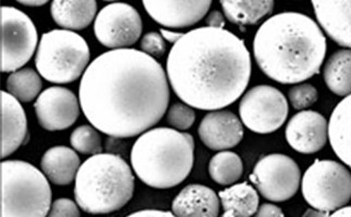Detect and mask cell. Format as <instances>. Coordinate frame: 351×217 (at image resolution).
Instances as JSON below:
<instances>
[{
  "mask_svg": "<svg viewBox=\"0 0 351 217\" xmlns=\"http://www.w3.org/2000/svg\"><path fill=\"white\" fill-rule=\"evenodd\" d=\"M145 10L154 21L168 29H184L198 23L209 12L211 0H144Z\"/></svg>",
  "mask_w": 351,
  "mask_h": 217,
  "instance_id": "obj_14",
  "label": "cell"
},
{
  "mask_svg": "<svg viewBox=\"0 0 351 217\" xmlns=\"http://www.w3.org/2000/svg\"><path fill=\"white\" fill-rule=\"evenodd\" d=\"M312 5L317 22L330 40L350 48V0H313Z\"/></svg>",
  "mask_w": 351,
  "mask_h": 217,
  "instance_id": "obj_18",
  "label": "cell"
},
{
  "mask_svg": "<svg viewBox=\"0 0 351 217\" xmlns=\"http://www.w3.org/2000/svg\"><path fill=\"white\" fill-rule=\"evenodd\" d=\"M89 59L90 50L81 35L68 29H53L40 38L35 66L49 83L70 84L84 74Z\"/></svg>",
  "mask_w": 351,
  "mask_h": 217,
  "instance_id": "obj_7",
  "label": "cell"
},
{
  "mask_svg": "<svg viewBox=\"0 0 351 217\" xmlns=\"http://www.w3.org/2000/svg\"><path fill=\"white\" fill-rule=\"evenodd\" d=\"M350 96L343 98L330 114L328 138L330 146L343 164L351 166Z\"/></svg>",
  "mask_w": 351,
  "mask_h": 217,
  "instance_id": "obj_22",
  "label": "cell"
},
{
  "mask_svg": "<svg viewBox=\"0 0 351 217\" xmlns=\"http://www.w3.org/2000/svg\"><path fill=\"white\" fill-rule=\"evenodd\" d=\"M249 178L265 199L285 202L298 192L302 170L289 155L272 153L258 161Z\"/></svg>",
  "mask_w": 351,
  "mask_h": 217,
  "instance_id": "obj_11",
  "label": "cell"
},
{
  "mask_svg": "<svg viewBox=\"0 0 351 217\" xmlns=\"http://www.w3.org/2000/svg\"><path fill=\"white\" fill-rule=\"evenodd\" d=\"M142 33V18L129 3H109L95 18V37L103 46L112 50L131 47Z\"/></svg>",
  "mask_w": 351,
  "mask_h": 217,
  "instance_id": "obj_12",
  "label": "cell"
},
{
  "mask_svg": "<svg viewBox=\"0 0 351 217\" xmlns=\"http://www.w3.org/2000/svg\"><path fill=\"white\" fill-rule=\"evenodd\" d=\"M0 71L14 73L25 66L36 50L38 33L29 16L14 7L0 9Z\"/></svg>",
  "mask_w": 351,
  "mask_h": 217,
  "instance_id": "obj_9",
  "label": "cell"
},
{
  "mask_svg": "<svg viewBox=\"0 0 351 217\" xmlns=\"http://www.w3.org/2000/svg\"><path fill=\"white\" fill-rule=\"evenodd\" d=\"M241 123L254 133H271L280 129L289 116V102L283 92L269 85L252 87L239 102Z\"/></svg>",
  "mask_w": 351,
  "mask_h": 217,
  "instance_id": "obj_10",
  "label": "cell"
},
{
  "mask_svg": "<svg viewBox=\"0 0 351 217\" xmlns=\"http://www.w3.org/2000/svg\"><path fill=\"white\" fill-rule=\"evenodd\" d=\"M220 3L228 21L239 27L254 25L274 10L273 0H221Z\"/></svg>",
  "mask_w": 351,
  "mask_h": 217,
  "instance_id": "obj_24",
  "label": "cell"
},
{
  "mask_svg": "<svg viewBox=\"0 0 351 217\" xmlns=\"http://www.w3.org/2000/svg\"><path fill=\"white\" fill-rule=\"evenodd\" d=\"M50 14L62 29L81 31L96 18L97 3L95 0H53Z\"/></svg>",
  "mask_w": 351,
  "mask_h": 217,
  "instance_id": "obj_21",
  "label": "cell"
},
{
  "mask_svg": "<svg viewBox=\"0 0 351 217\" xmlns=\"http://www.w3.org/2000/svg\"><path fill=\"white\" fill-rule=\"evenodd\" d=\"M206 24H207L208 27L224 29V27H226V18H224L222 12H220L219 10H213L206 18Z\"/></svg>",
  "mask_w": 351,
  "mask_h": 217,
  "instance_id": "obj_34",
  "label": "cell"
},
{
  "mask_svg": "<svg viewBox=\"0 0 351 217\" xmlns=\"http://www.w3.org/2000/svg\"><path fill=\"white\" fill-rule=\"evenodd\" d=\"M141 49L143 53L150 55L152 58H161L167 53V42L163 40L160 33L149 31L143 37Z\"/></svg>",
  "mask_w": 351,
  "mask_h": 217,
  "instance_id": "obj_31",
  "label": "cell"
},
{
  "mask_svg": "<svg viewBox=\"0 0 351 217\" xmlns=\"http://www.w3.org/2000/svg\"><path fill=\"white\" fill-rule=\"evenodd\" d=\"M80 105L90 125L111 138L142 135L168 110L170 86L155 58L134 48L95 59L82 76Z\"/></svg>",
  "mask_w": 351,
  "mask_h": 217,
  "instance_id": "obj_1",
  "label": "cell"
},
{
  "mask_svg": "<svg viewBox=\"0 0 351 217\" xmlns=\"http://www.w3.org/2000/svg\"><path fill=\"white\" fill-rule=\"evenodd\" d=\"M289 98L295 110H304L315 105L319 99V92L313 85L302 83L289 89Z\"/></svg>",
  "mask_w": 351,
  "mask_h": 217,
  "instance_id": "obj_30",
  "label": "cell"
},
{
  "mask_svg": "<svg viewBox=\"0 0 351 217\" xmlns=\"http://www.w3.org/2000/svg\"><path fill=\"white\" fill-rule=\"evenodd\" d=\"M260 70L280 84H297L320 73L328 42L315 20L300 12L267 18L254 36Z\"/></svg>",
  "mask_w": 351,
  "mask_h": 217,
  "instance_id": "obj_3",
  "label": "cell"
},
{
  "mask_svg": "<svg viewBox=\"0 0 351 217\" xmlns=\"http://www.w3.org/2000/svg\"><path fill=\"white\" fill-rule=\"evenodd\" d=\"M130 217H137V216H174L173 213L169 212V211H160V209H143V211H138V212L132 213L129 215Z\"/></svg>",
  "mask_w": 351,
  "mask_h": 217,
  "instance_id": "obj_35",
  "label": "cell"
},
{
  "mask_svg": "<svg viewBox=\"0 0 351 217\" xmlns=\"http://www.w3.org/2000/svg\"><path fill=\"white\" fill-rule=\"evenodd\" d=\"M332 217L338 216H351V207L349 205H343V207H338L335 211H333V214H330Z\"/></svg>",
  "mask_w": 351,
  "mask_h": 217,
  "instance_id": "obj_37",
  "label": "cell"
},
{
  "mask_svg": "<svg viewBox=\"0 0 351 217\" xmlns=\"http://www.w3.org/2000/svg\"><path fill=\"white\" fill-rule=\"evenodd\" d=\"M135 177L123 157L113 153L92 155L76 174L74 198L88 214H110L133 198Z\"/></svg>",
  "mask_w": 351,
  "mask_h": 217,
  "instance_id": "obj_5",
  "label": "cell"
},
{
  "mask_svg": "<svg viewBox=\"0 0 351 217\" xmlns=\"http://www.w3.org/2000/svg\"><path fill=\"white\" fill-rule=\"evenodd\" d=\"M220 198L213 189L191 183L180 191L172 202V213L178 217H217Z\"/></svg>",
  "mask_w": 351,
  "mask_h": 217,
  "instance_id": "obj_19",
  "label": "cell"
},
{
  "mask_svg": "<svg viewBox=\"0 0 351 217\" xmlns=\"http://www.w3.org/2000/svg\"><path fill=\"white\" fill-rule=\"evenodd\" d=\"M72 148L82 155H95L103 152V142L94 126L82 125L72 131L70 137Z\"/></svg>",
  "mask_w": 351,
  "mask_h": 217,
  "instance_id": "obj_28",
  "label": "cell"
},
{
  "mask_svg": "<svg viewBox=\"0 0 351 217\" xmlns=\"http://www.w3.org/2000/svg\"><path fill=\"white\" fill-rule=\"evenodd\" d=\"M130 159L137 177L147 186L174 188L194 166V137L168 127L148 129L137 138Z\"/></svg>",
  "mask_w": 351,
  "mask_h": 217,
  "instance_id": "obj_4",
  "label": "cell"
},
{
  "mask_svg": "<svg viewBox=\"0 0 351 217\" xmlns=\"http://www.w3.org/2000/svg\"><path fill=\"white\" fill-rule=\"evenodd\" d=\"M325 84L330 92L339 97L350 96L351 92V51L337 50L326 61L323 70Z\"/></svg>",
  "mask_w": 351,
  "mask_h": 217,
  "instance_id": "obj_25",
  "label": "cell"
},
{
  "mask_svg": "<svg viewBox=\"0 0 351 217\" xmlns=\"http://www.w3.org/2000/svg\"><path fill=\"white\" fill-rule=\"evenodd\" d=\"M196 113L186 103L176 102L169 107L167 122L176 131H187L194 125Z\"/></svg>",
  "mask_w": 351,
  "mask_h": 217,
  "instance_id": "obj_29",
  "label": "cell"
},
{
  "mask_svg": "<svg viewBox=\"0 0 351 217\" xmlns=\"http://www.w3.org/2000/svg\"><path fill=\"white\" fill-rule=\"evenodd\" d=\"M304 199L312 209L330 213L351 199L348 168L332 159H315L302 177Z\"/></svg>",
  "mask_w": 351,
  "mask_h": 217,
  "instance_id": "obj_8",
  "label": "cell"
},
{
  "mask_svg": "<svg viewBox=\"0 0 351 217\" xmlns=\"http://www.w3.org/2000/svg\"><path fill=\"white\" fill-rule=\"evenodd\" d=\"M0 216H48L51 188L44 173L25 161L8 159L0 164Z\"/></svg>",
  "mask_w": 351,
  "mask_h": 217,
  "instance_id": "obj_6",
  "label": "cell"
},
{
  "mask_svg": "<svg viewBox=\"0 0 351 217\" xmlns=\"http://www.w3.org/2000/svg\"><path fill=\"white\" fill-rule=\"evenodd\" d=\"M159 33H160L161 36L163 37V40H165V42L173 44L181 40L182 37L185 34V33H181V31H168V29H161Z\"/></svg>",
  "mask_w": 351,
  "mask_h": 217,
  "instance_id": "obj_36",
  "label": "cell"
},
{
  "mask_svg": "<svg viewBox=\"0 0 351 217\" xmlns=\"http://www.w3.org/2000/svg\"><path fill=\"white\" fill-rule=\"evenodd\" d=\"M257 217H284L283 211L276 204L263 203L254 214Z\"/></svg>",
  "mask_w": 351,
  "mask_h": 217,
  "instance_id": "obj_33",
  "label": "cell"
},
{
  "mask_svg": "<svg viewBox=\"0 0 351 217\" xmlns=\"http://www.w3.org/2000/svg\"><path fill=\"white\" fill-rule=\"evenodd\" d=\"M81 166L75 150L66 146H56L45 152L40 161L43 173L56 186H69L75 181Z\"/></svg>",
  "mask_w": 351,
  "mask_h": 217,
  "instance_id": "obj_20",
  "label": "cell"
},
{
  "mask_svg": "<svg viewBox=\"0 0 351 217\" xmlns=\"http://www.w3.org/2000/svg\"><path fill=\"white\" fill-rule=\"evenodd\" d=\"M37 120L48 131H64L71 127L80 116V100L64 87L45 89L34 103Z\"/></svg>",
  "mask_w": 351,
  "mask_h": 217,
  "instance_id": "obj_13",
  "label": "cell"
},
{
  "mask_svg": "<svg viewBox=\"0 0 351 217\" xmlns=\"http://www.w3.org/2000/svg\"><path fill=\"white\" fill-rule=\"evenodd\" d=\"M208 172L215 183L221 186H230L241 179L244 165L237 153L223 150L211 157Z\"/></svg>",
  "mask_w": 351,
  "mask_h": 217,
  "instance_id": "obj_26",
  "label": "cell"
},
{
  "mask_svg": "<svg viewBox=\"0 0 351 217\" xmlns=\"http://www.w3.org/2000/svg\"><path fill=\"white\" fill-rule=\"evenodd\" d=\"M223 217L254 216L259 207V194L247 183H236L219 192Z\"/></svg>",
  "mask_w": 351,
  "mask_h": 217,
  "instance_id": "obj_23",
  "label": "cell"
},
{
  "mask_svg": "<svg viewBox=\"0 0 351 217\" xmlns=\"http://www.w3.org/2000/svg\"><path fill=\"white\" fill-rule=\"evenodd\" d=\"M285 137L295 151L313 155L328 142V120L315 111H302L289 120Z\"/></svg>",
  "mask_w": 351,
  "mask_h": 217,
  "instance_id": "obj_15",
  "label": "cell"
},
{
  "mask_svg": "<svg viewBox=\"0 0 351 217\" xmlns=\"http://www.w3.org/2000/svg\"><path fill=\"white\" fill-rule=\"evenodd\" d=\"M1 101V140L0 159H5L29 142L27 120L24 109L8 92H0Z\"/></svg>",
  "mask_w": 351,
  "mask_h": 217,
  "instance_id": "obj_17",
  "label": "cell"
},
{
  "mask_svg": "<svg viewBox=\"0 0 351 217\" xmlns=\"http://www.w3.org/2000/svg\"><path fill=\"white\" fill-rule=\"evenodd\" d=\"M169 84L184 103L204 111L233 105L248 87L252 57L244 40L226 29L184 34L167 59Z\"/></svg>",
  "mask_w": 351,
  "mask_h": 217,
  "instance_id": "obj_2",
  "label": "cell"
},
{
  "mask_svg": "<svg viewBox=\"0 0 351 217\" xmlns=\"http://www.w3.org/2000/svg\"><path fill=\"white\" fill-rule=\"evenodd\" d=\"M48 216L50 217H79L81 216L79 205L68 198H60L51 203Z\"/></svg>",
  "mask_w": 351,
  "mask_h": 217,
  "instance_id": "obj_32",
  "label": "cell"
},
{
  "mask_svg": "<svg viewBox=\"0 0 351 217\" xmlns=\"http://www.w3.org/2000/svg\"><path fill=\"white\" fill-rule=\"evenodd\" d=\"M20 5H27V7H42V5H46L48 3L47 0H43V1H18Z\"/></svg>",
  "mask_w": 351,
  "mask_h": 217,
  "instance_id": "obj_38",
  "label": "cell"
},
{
  "mask_svg": "<svg viewBox=\"0 0 351 217\" xmlns=\"http://www.w3.org/2000/svg\"><path fill=\"white\" fill-rule=\"evenodd\" d=\"M198 135L207 148L223 151L232 149L243 140L244 126L231 111H211L200 122Z\"/></svg>",
  "mask_w": 351,
  "mask_h": 217,
  "instance_id": "obj_16",
  "label": "cell"
},
{
  "mask_svg": "<svg viewBox=\"0 0 351 217\" xmlns=\"http://www.w3.org/2000/svg\"><path fill=\"white\" fill-rule=\"evenodd\" d=\"M5 87L19 101L31 102L40 94L43 81L33 68H24L8 76Z\"/></svg>",
  "mask_w": 351,
  "mask_h": 217,
  "instance_id": "obj_27",
  "label": "cell"
}]
</instances>
